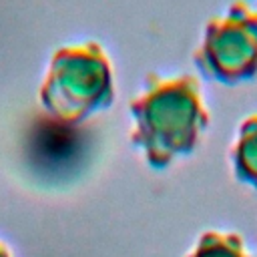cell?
Instances as JSON below:
<instances>
[{
	"label": "cell",
	"mask_w": 257,
	"mask_h": 257,
	"mask_svg": "<svg viewBox=\"0 0 257 257\" xmlns=\"http://www.w3.org/2000/svg\"><path fill=\"white\" fill-rule=\"evenodd\" d=\"M114 100V72L104 48L94 42L54 50L40 86L42 106L62 122H80Z\"/></svg>",
	"instance_id": "7a4b0ae2"
},
{
	"label": "cell",
	"mask_w": 257,
	"mask_h": 257,
	"mask_svg": "<svg viewBox=\"0 0 257 257\" xmlns=\"http://www.w3.org/2000/svg\"><path fill=\"white\" fill-rule=\"evenodd\" d=\"M131 141L157 169L189 155L209 124L201 84L193 74H147L143 90L131 100Z\"/></svg>",
	"instance_id": "6da1fadb"
},
{
	"label": "cell",
	"mask_w": 257,
	"mask_h": 257,
	"mask_svg": "<svg viewBox=\"0 0 257 257\" xmlns=\"http://www.w3.org/2000/svg\"><path fill=\"white\" fill-rule=\"evenodd\" d=\"M191 257H251L245 253L243 239L233 233H205Z\"/></svg>",
	"instance_id": "5b68a950"
},
{
	"label": "cell",
	"mask_w": 257,
	"mask_h": 257,
	"mask_svg": "<svg viewBox=\"0 0 257 257\" xmlns=\"http://www.w3.org/2000/svg\"><path fill=\"white\" fill-rule=\"evenodd\" d=\"M235 177L257 189V114L247 116L239 124L237 141L231 149Z\"/></svg>",
	"instance_id": "277c9868"
},
{
	"label": "cell",
	"mask_w": 257,
	"mask_h": 257,
	"mask_svg": "<svg viewBox=\"0 0 257 257\" xmlns=\"http://www.w3.org/2000/svg\"><path fill=\"white\" fill-rule=\"evenodd\" d=\"M203 78L219 84H241L257 76V10L245 0L233 2L205 26L193 54Z\"/></svg>",
	"instance_id": "3957f363"
}]
</instances>
